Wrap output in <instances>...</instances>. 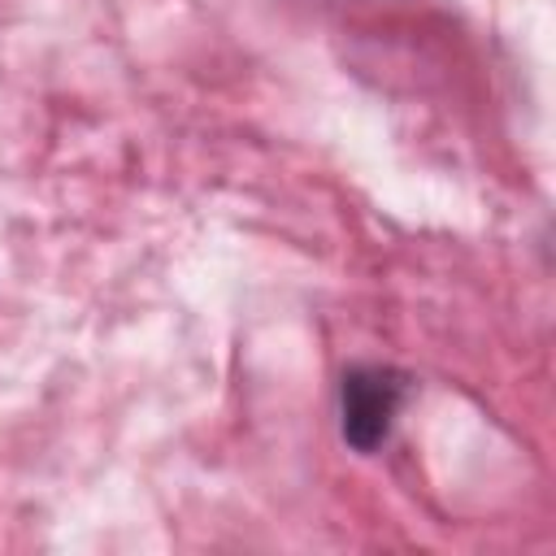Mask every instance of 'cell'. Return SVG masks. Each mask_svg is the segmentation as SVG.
Returning <instances> with one entry per match:
<instances>
[{
  "label": "cell",
  "instance_id": "cell-1",
  "mask_svg": "<svg viewBox=\"0 0 556 556\" xmlns=\"http://www.w3.org/2000/svg\"><path fill=\"white\" fill-rule=\"evenodd\" d=\"M413 395V378L395 365H348L339 378V434L352 452L374 456Z\"/></svg>",
  "mask_w": 556,
  "mask_h": 556
}]
</instances>
